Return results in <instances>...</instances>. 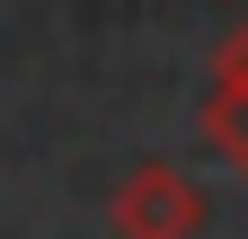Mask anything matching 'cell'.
<instances>
[{
	"label": "cell",
	"instance_id": "cell-3",
	"mask_svg": "<svg viewBox=\"0 0 248 239\" xmlns=\"http://www.w3.org/2000/svg\"><path fill=\"white\" fill-rule=\"evenodd\" d=\"M213 89H248V18L213 45Z\"/></svg>",
	"mask_w": 248,
	"mask_h": 239
},
{
	"label": "cell",
	"instance_id": "cell-2",
	"mask_svg": "<svg viewBox=\"0 0 248 239\" xmlns=\"http://www.w3.org/2000/svg\"><path fill=\"white\" fill-rule=\"evenodd\" d=\"M204 142L248 177V89H213L204 98Z\"/></svg>",
	"mask_w": 248,
	"mask_h": 239
},
{
	"label": "cell",
	"instance_id": "cell-1",
	"mask_svg": "<svg viewBox=\"0 0 248 239\" xmlns=\"http://www.w3.org/2000/svg\"><path fill=\"white\" fill-rule=\"evenodd\" d=\"M115 239H204V186L169 160H142L107 204Z\"/></svg>",
	"mask_w": 248,
	"mask_h": 239
}]
</instances>
